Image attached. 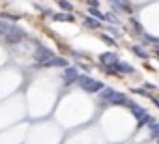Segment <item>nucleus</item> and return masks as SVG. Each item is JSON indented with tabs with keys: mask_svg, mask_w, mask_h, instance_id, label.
<instances>
[{
	"mask_svg": "<svg viewBox=\"0 0 159 144\" xmlns=\"http://www.w3.org/2000/svg\"><path fill=\"white\" fill-rule=\"evenodd\" d=\"M90 2V6H98V0H88Z\"/></svg>",
	"mask_w": 159,
	"mask_h": 144,
	"instance_id": "20",
	"label": "nucleus"
},
{
	"mask_svg": "<svg viewBox=\"0 0 159 144\" xmlns=\"http://www.w3.org/2000/svg\"><path fill=\"white\" fill-rule=\"evenodd\" d=\"M114 90H111V88H103L101 90V99H105V101H111L112 97H114Z\"/></svg>",
	"mask_w": 159,
	"mask_h": 144,
	"instance_id": "10",
	"label": "nucleus"
},
{
	"mask_svg": "<svg viewBox=\"0 0 159 144\" xmlns=\"http://www.w3.org/2000/svg\"><path fill=\"white\" fill-rule=\"evenodd\" d=\"M131 109H133V116H135V118L142 120V118L146 116V112H144V109H142V107H139V105H133Z\"/></svg>",
	"mask_w": 159,
	"mask_h": 144,
	"instance_id": "11",
	"label": "nucleus"
},
{
	"mask_svg": "<svg viewBox=\"0 0 159 144\" xmlns=\"http://www.w3.org/2000/svg\"><path fill=\"white\" fill-rule=\"evenodd\" d=\"M23 38H26V32L23 28H19V26H11L8 36H6V41L8 43H19Z\"/></svg>",
	"mask_w": 159,
	"mask_h": 144,
	"instance_id": "3",
	"label": "nucleus"
},
{
	"mask_svg": "<svg viewBox=\"0 0 159 144\" xmlns=\"http://www.w3.org/2000/svg\"><path fill=\"white\" fill-rule=\"evenodd\" d=\"M101 62L105 64V65H116L118 64V58H116V54L114 52H105V54H101Z\"/></svg>",
	"mask_w": 159,
	"mask_h": 144,
	"instance_id": "6",
	"label": "nucleus"
},
{
	"mask_svg": "<svg viewBox=\"0 0 159 144\" xmlns=\"http://www.w3.org/2000/svg\"><path fill=\"white\" fill-rule=\"evenodd\" d=\"M133 52H135V54H139L140 58H146V56H148V54H146V52H144L140 47H133Z\"/></svg>",
	"mask_w": 159,
	"mask_h": 144,
	"instance_id": "17",
	"label": "nucleus"
},
{
	"mask_svg": "<svg viewBox=\"0 0 159 144\" xmlns=\"http://www.w3.org/2000/svg\"><path fill=\"white\" fill-rule=\"evenodd\" d=\"M10 23H6V21H0V36H8V32H10Z\"/></svg>",
	"mask_w": 159,
	"mask_h": 144,
	"instance_id": "14",
	"label": "nucleus"
},
{
	"mask_svg": "<svg viewBox=\"0 0 159 144\" xmlns=\"http://www.w3.org/2000/svg\"><path fill=\"white\" fill-rule=\"evenodd\" d=\"M58 6H60L62 10H66V11H71V10H73V6L67 2V0H58Z\"/></svg>",
	"mask_w": 159,
	"mask_h": 144,
	"instance_id": "16",
	"label": "nucleus"
},
{
	"mask_svg": "<svg viewBox=\"0 0 159 144\" xmlns=\"http://www.w3.org/2000/svg\"><path fill=\"white\" fill-rule=\"evenodd\" d=\"M88 11H90V15H94L96 19H105V15H103L98 8H88Z\"/></svg>",
	"mask_w": 159,
	"mask_h": 144,
	"instance_id": "15",
	"label": "nucleus"
},
{
	"mask_svg": "<svg viewBox=\"0 0 159 144\" xmlns=\"http://www.w3.org/2000/svg\"><path fill=\"white\" fill-rule=\"evenodd\" d=\"M84 25H86L88 28H99V26H101L99 19H92V17H88V19L84 21Z\"/></svg>",
	"mask_w": 159,
	"mask_h": 144,
	"instance_id": "12",
	"label": "nucleus"
},
{
	"mask_svg": "<svg viewBox=\"0 0 159 144\" xmlns=\"http://www.w3.org/2000/svg\"><path fill=\"white\" fill-rule=\"evenodd\" d=\"M79 86H81L83 90H86V92H99V90H103V83H99V81H96V79H90V77H79Z\"/></svg>",
	"mask_w": 159,
	"mask_h": 144,
	"instance_id": "1",
	"label": "nucleus"
},
{
	"mask_svg": "<svg viewBox=\"0 0 159 144\" xmlns=\"http://www.w3.org/2000/svg\"><path fill=\"white\" fill-rule=\"evenodd\" d=\"M148 122L152 124V120H150V116H144V118L140 120V124H139V125H144V124H148Z\"/></svg>",
	"mask_w": 159,
	"mask_h": 144,
	"instance_id": "19",
	"label": "nucleus"
},
{
	"mask_svg": "<svg viewBox=\"0 0 159 144\" xmlns=\"http://www.w3.org/2000/svg\"><path fill=\"white\" fill-rule=\"evenodd\" d=\"M34 58H36V62H39V65L41 64H45L47 60H51V58H54V52L51 51V49H47V47H38L36 49V52H34Z\"/></svg>",
	"mask_w": 159,
	"mask_h": 144,
	"instance_id": "2",
	"label": "nucleus"
},
{
	"mask_svg": "<svg viewBox=\"0 0 159 144\" xmlns=\"http://www.w3.org/2000/svg\"><path fill=\"white\" fill-rule=\"evenodd\" d=\"M109 2H111L116 10H122V11H125V13L131 11V4L127 2V0H109Z\"/></svg>",
	"mask_w": 159,
	"mask_h": 144,
	"instance_id": "5",
	"label": "nucleus"
},
{
	"mask_svg": "<svg viewBox=\"0 0 159 144\" xmlns=\"http://www.w3.org/2000/svg\"><path fill=\"white\" fill-rule=\"evenodd\" d=\"M54 17V21H73V15H69V13H56V15H52Z\"/></svg>",
	"mask_w": 159,
	"mask_h": 144,
	"instance_id": "13",
	"label": "nucleus"
},
{
	"mask_svg": "<svg viewBox=\"0 0 159 144\" xmlns=\"http://www.w3.org/2000/svg\"><path fill=\"white\" fill-rule=\"evenodd\" d=\"M111 103H112V105H129V107H133V103H131L124 94H118V92L114 94V97L111 99Z\"/></svg>",
	"mask_w": 159,
	"mask_h": 144,
	"instance_id": "7",
	"label": "nucleus"
},
{
	"mask_svg": "<svg viewBox=\"0 0 159 144\" xmlns=\"http://www.w3.org/2000/svg\"><path fill=\"white\" fill-rule=\"evenodd\" d=\"M41 65H43V67H51V65H67V62H66L64 58H56V56H54V58L47 60V62L41 64Z\"/></svg>",
	"mask_w": 159,
	"mask_h": 144,
	"instance_id": "8",
	"label": "nucleus"
},
{
	"mask_svg": "<svg viewBox=\"0 0 159 144\" xmlns=\"http://www.w3.org/2000/svg\"><path fill=\"white\" fill-rule=\"evenodd\" d=\"M114 67H116L118 71H122V73H133V67H131L127 62H118Z\"/></svg>",
	"mask_w": 159,
	"mask_h": 144,
	"instance_id": "9",
	"label": "nucleus"
},
{
	"mask_svg": "<svg viewBox=\"0 0 159 144\" xmlns=\"http://www.w3.org/2000/svg\"><path fill=\"white\" fill-rule=\"evenodd\" d=\"M64 81H66V84H71V83L79 81V75H77L75 67H66L64 69Z\"/></svg>",
	"mask_w": 159,
	"mask_h": 144,
	"instance_id": "4",
	"label": "nucleus"
},
{
	"mask_svg": "<svg viewBox=\"0 0 159 144\" xmlns=\"http://www.w3.org/2000/svg\"><path fill=\"white\" fill-rule=\"evenodd\" d=\"M101 38H103V41H105V43H109V45H114V39H111L107 34H105V36H101Z\"/></svg>",
	"mask_w": 159,
	"mask_h": 144,
	"instance_id": "18",
	"label": "nucleus"
},
{
	"mask_svg": "<svg viewBox=\"0 0 159 144\" xmlns=\"http://www.w3.org/2000/svg\"><path fill=\"white\" fill-rule=\"evenodd\" d=\"M153 101H155V103H157V107H159V101H157V99H153Z\"/></svg>",
	"mask_w": 159,
	"mask_h": 144,
	"instance_id": "21",
	"label": "nucleus"
},
{
	"mask_svg": "<svg viewBox=\"0 0 159 144\" xmlns=\"http://www.w3.org/2000/svg\"><path fill=\"white\" fill-rule=\"evenodd\" d=\"M157 52H159V51H157Z\"/></svg>",
	"mask_w": 159,
	"mask_h": 144,
	"instance_id": "22",
	"label": "nucleus"
}]
</instances>
